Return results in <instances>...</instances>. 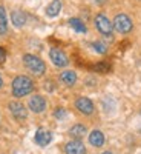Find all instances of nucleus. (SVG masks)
Wrapping results in <instances>:
<instances>
[{"instance_id":"f257e3e1","label":"nucleus","mask_w":141,"mask_h":154,"mask_svg":"<svg viewBox=\"0 0 141 154\" xmlns=\"http://www.w3.org/2000/svg\"><path fill=\"white\" fill-rule=\"evenodd\" d=\"M11 89H12V94H14L16 97H25L29 93H32L34 82L26 75H17L16 79L12 80Z\"/></svg>"},{"instance_id":"f03ea898","label":"nucleus","mask_w":141,"mask_h":154,"mask_svg":"<svg viewBox=\"0 0 141 154\" xmlns=\"http://www.w3.org/2000/svg\"><path fill=\"white\" fill-rule=\"evenodd\" d=\"M23 63H25V66H26L34 75H43L45 71H46L45 62L40 57L34 56V54H25L23 56Z\"/></svg>"},{"instance_id":"7ed1b4c3","label":"nucleus","mask_w":141,"mask_h":154,"mask_svg":"<svg viewBox=\"0 0 141 154\" xmlns=\"http://www.w3.org/2000/svg\"><path fill=\"white\" fill-rule=\"evenodd\" d=\"M113 28L117 29L118 32L121 34H127V32H131L132 28H134V23L131 20L129 16H126V14H118L117 17L113 19Z\"/></svg>"},{"instance_id":"20e7f679","label":"nucleus","mask_w":141,"mask_h":154,"mask_svg":"<svg viewBox=\"0 0 141 154\" xmlns=\"http://www.w3.org/2000/svg\"><path fill=\"white\" fill-rule=\"evenodd\" d=\"M95 26H97V29L103 34L104 37H107V38L112 37L113 25H112V22H110L104 14H98V16L95 17Z\"/></svg>"},{"instance_id":"39448f33","label":"nucleus","mask_w":141,"mask_h":154,"mask_svg":"<svg viewBox=\"0 0 141 154\" xmlns=\"http://www.w3.org/2000/svg\"><path fill=\"white\" fill-rule=\"evenodd\" d=\"M49 57H51V60H52V63L55 66H66L68 65V56L63 53L61 49H58V48H52L49 51Z\"/></svg>"},{"instance_id":"423d86ee","label":"nucleus","mask_w":141,"mask_h":154,"mask_svg":"<svg viewBox=\"0 0 141 154\" xmlns=\"http://www.w3.org/2000/svg\"><path fill=\"white\" fill-rule=\"evenodd\" d=\"M9 111L17 120H25L26 116H28L26 108H25V105L20 103V102H11L9 103Z\"/></svg>"},{"instance_id":"0eeeda50","label":"nucleus","mask_w":141,"mask_h":154,"mask_svg":"<svg viewBox=\"0 0 141 154\" xmlns=\"http://www.w3.org/2000/svg\"><path fill=\"white\" fill-rule=\"evenodd\" d=\"M75 106H77V109H78L80 112H83V114H86V116H89V114L94 112V103H92V100L87 99V97L77 99V100H75Z\"/></svg>"},{"instance_id":"6e6552de","label":"nucleus","mask_w":141,"mask_h":154,"mask_svg":"<svg viewBox=\"0 0 141 154\" xmlns=\"http://www.w3.org/2000/svg\"><path fill=\"white\" fill-rule=\"evenodd\" d=\"M35 142L37 145H40V146H46L49 145V142L52 140V134H51V131L45 130V128H38V130L35 131Z\"/></svg>"},{"instance_id":"1a4fd4ad","label":"nucleus","mask_w":141,"mask_h":154,"mask_svg":"<svg viewBox=\"0 0 141 154\" xmlns=\"http://www.w3.org/2000/svg\"><path fill=\"white\" fill-rule=\"evenodd\" d=\"M46 108V100L42 96H32L29 100V109L32 112H43Z\"/></svg>"},{"instance_id":"9d476101","label":"nucleus","mask_w":141,"mask_h":154,"mask_svg":"<svg viewBox=\"0 0 141 154\" xmlns=\"http://www.w3.org/2000/svg\"><path fill=\"white\" fill-rule=\"evenodd\" d=\"M65 151H66V154H86V148L80 140L68 142L66 146H65Z\"/></svg>"},{"instance_id":"9b49d317","label":"nucleus","mask_w":141,"mask_h":154,"mask_svg":"<svg viewBox=\"0 0 141 154\" xmlns=\"http://www.w3.org/2000/svg\"><path fill=\"white\" fill-rule=\"evenodd\" d=\"M11 22L14 26L17 28H22L25 23H26V14H25L23 11L20 9H16V11H12V14H11Z\"/></svg>"},{"instance_id":"f8f14e48","label":"nucleus","mask_w":141,"mask_h":154,"mask_svg":"<svg viewBox=\"0 0 141 154\" xmlns=\"http://www.w3.org/2000/svg\"><path fill=\"white\" fill-rule=\"evenodd\" d=\"M89 143L94 145V146H103L104 143V134L101 133L100 130H94L91 134H89Z\"/></svg>"},{"instance_id":"ddd939ff","label":"nucleus","mask_w":141,"mask_h":154,"mask_svg":"<svg viewBox=\"0 0 141 154\" xmlns=\"http://www.w3.org/2000/svg\"><path fill=\"white\" fill-rule=\"evenodd\" d=\"M60 80L68 86H72L77 82V74H75V71H63L60 74Z\"/></svg>"},{"instance_id":"4468645a","label":"nucleus","mask_w":141,"mask_h":154,"mask_svg":"<svg viewBox=\"0 0 141 154\" xmlns=\"http://www.w3.org/2000/svg\"><path fill=\"white\" fill-rule=\"evenodd\" d=\"M60 9H61V2L60 0H52V2L48 5V8H46V14L49 17H55V16H58Z\"/></svg>"},{"instance_id":"2eb2a0df","label":"nucleus","mask_w":141,"mask_h":154,"mask_svg":"<svg viewBox=\"0 0 141 154\" xmlns=\"http://www.w3.org/2000/svg\"><path fill=\"white\" fill-rule=\"evenodd\" d=\"M69 134L74 139H81L86 134V126L84 125H74L71 130H69Z\"/></svg>"},{"instance_id":"dca6fc26","label":"nucleus","mask_w":141,"mask_h":154,"mask_svg":"<svg viewBox=\"0 0 141 154\" xmlns=\"http://www.w3.org/2000/svg\"><path fill=\"white\" fill-rule=\"evenodd\" d=\"M8 31V20H6V12L5 8L0 5V35H3Z\"/></svg>"},{"instance_id":"f3484780","label":"nucleus","mask_w":141,"mask_h":154,"mask_svg":"<svg viewBox=\"0 0 141 154\" xmlns=\"http://www.w3.org/2000/svg\"><path fill=\"white\" fill-rule=\"evenodd\" d=\"M69 25L77 31V32H81L84 34L86 32V25L80 20V19H69Z\"/></svg>"},{"instance_id":"a211bd4d","label":"nucleus","mask_w":141,"mask_h":154,"mask_svg":"<svg viewBox=\"0 0 141 154\" xmlns=\"http://www.w3.org/2000/svg\"><path fill=\"white\" fill-rule=\"evenodd\" d=\"M92 48L97 51V53H100V54H104L106 51H107L106 45H104V43H101V42H94V43H92Z\"/></svg>"},{"instance_id":"6ab92c4d","label":"nucleus","mask_w":141,"mask_h":154,"mask_svg":"<svg viewBox=\"0 0 141 154\" xmlns=\"http://www.w3.org/2000/svg\"><path fill=\"white\" fill-rule=\"evenodd\" d=\"M54 116H55L58 120H63V119H66L68 112H66V109H63V108H57L55 112H54Z\"/></svg>"},{"instance_id":"aec40b11","label":"nucleus","mask_w":141,"mask_h":154,"mask_svg":"<svg viewBox=\"0 0 141 154\" xmlns=\"http://www.w3.org/2000/svg\"><path fill=\"white\" fill-rule=\"evenodd\" d=\"M94 69H97L100 72H106V71H109V65L107 63H98V65L94 66Z\"/></svg>"},{"instance_id":"412c9836","label":"nucleus","mask_w":141,"mask_h":154,"mask_svg":"<svg viewBox=\"0 0 141 154\" xmlns=\"http://www.w3.org/2000/svg\"><path fill=\"white\" fill-rule=\"evenodd\" d=\"M5 59H6V51H5L2 46H0V63H3Z\"/></svg>"},{"instance_id":"4be33fe9","label":"nucleus","mask_w":141,"mask_h":154,"mask_svg":"<svg viewBox=\"0 0 141 154\" xmlns=\"http://www.w3.org/2000/svg\"><path fill=\"white\" fill-rule=\"evenodd\" d=\"M92 2H95L97 5H103V3L106 2V0H92Z\"/></svg>"},{"instance_id":"5701e85b","label":"nucleus","mask_w":141,"mask_h":154,"mask_svg":"<svg viewBox=\"0 0 141 154\" xmlns=\"http://www.w3.org/2000/svg\"><path fill=\"white\" fill-rule=\"evenodd\" d=\"M3 86V79H2V75H0V88Z\"/></svg>"},{"instance_id":"b1692460","label":"nucleus","mask_w":141,"mask_h":154,"mask_svg":"<svg viewBox=\"0 0 141 154\" xmlns=\"http://www.w3.org/2000/svg\"><path fill=\"white\" fill-rule=\"evenodd\" d=\"M103 154H112V152H110V151H106V152H103Z\"/></svg>"}]
</instances>
